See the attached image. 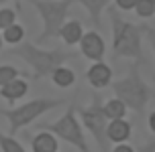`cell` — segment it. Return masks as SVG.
<instances>
[{
	"label": "cell",
	"instance_id": "cell-1",
	"mask_svg": "<svg viewBox=\"0 0 155 152\" xmlns=\"http://www.w3.org/2000/svg\"><path fill=\"white\" fill-rule=\"evenodd\" d=\"M8 53L15 55V57H21L33 69L37 79L39 77L53 75V71L63 67L65 61L78 57L76 53H68V51H63L59 47L57 49H41V47H37L35 43H29V41H23V43L15 45Z\"/></svg>",
	"mask_w": 155,
	"mask_h": 152
},
{
	"label": "cell",
	"instance_id": "cell-2",
	"mask_svg": "<svg viewBox=\"0 0 155 152\" xmlns=\"http://www.w3.org/2000/svg\"><path fill=\"white\" fill-rule=\"evenodd\" d=\"M108 14H110V23H112V49H114V55L141 61L143 59V51H141V30L143 29L120 18L116 8L112 6H108Z\"/></svg>",
	"mask_w": 155,
	"mask_h": 152
},
{
	"label": "cell",
	"instance_id": "cell-3",
	"mask_svg": "<svg viewBox=\"0 0 155 152\" xmlns=\"http://www.w3.org/2000/svg\"><path fill=\"white\" fill-rule=\"evenodd\" d=\"M112 89H114L116 99L123 101L124 107H131L133 112H139V114H143V110L147 107L149 99L153 98L149 85L141 79L137 65H131L129 75L118 79V81H114L112 83Z\"/></svg>",
	"mask_w": 155,
	"mask_h": 152
},
{
	"label": "cell",
	"instance_id": "cell-4",
	"mask_svg": "<svg viewBox=\"0 0 155 152\" xmlns=\"http://www.w3.org/2000/svg\"><path fill=\"white\" fill-rule=\"evenodd\" d=\"M37 8L39 16L43 20V33L39 35V43H47L51 39L59 37V30L65 24L70 6L76 0H27Z\"/></svg>",
	"mask_w": 155,
	"mask_h": 152
},
{
	"label": "cell",
	"instance_id": "cell-5",
	"mask_svg": "<svg viewBox=\"0 0 155 152\" xmlns=\"http://www.w3.org/2000/svg\"><path fill=\"white\" fill-rule=\"evenodd\" d=\"M63 104V99H49V98H41V99H33V101H27L25 106H18L15 110H0V114L8 120V126H10V134L15 136L16 132L25 126H29L31 122H35L39 116H43L45 112L53 110V107H59Z\"/></svg>",
	"mask_w": 155,
	"mask_h": 152
},
{
	"label": "cell",
	"instance_id": "cell-6",
	"mask_svg": "<svg viewBox=\"0 0 155 152\" xmlns=\"http://www.w3.org/2000/svg\"><path fill=\"white\" fill-rule=\"evenodd\" d=\"M43 128H45V132H51L55 138H61L65 142H70L71 146H76L80 152H92L90 146H88V142H86L84 130L80 126L76 114H74V107H70L59 120L51 122V124H47Z\"/></svg>",
	"mask_w": 155,
	"mask_h": 152
},
{
	"label": "cell",
	"instance_id": "cell-7",
	"mask_svg": "<svg viewBox=\"0 0 155 152\" xmlns=\"http://www.w3.org/2000/svg\"><path fill=\"white\" fill-rule=\"evenodd\" d=\"M80 116H82V122L84 126L88 128V132L94 136L96 144L100 146L102 152H110V142L106 138V126H108V120L102 112V106H100V95H94L92 104L86 107H80Z\"/></svg>",
	"mask_w": 155,
	"mask_h": 152
},
{
	"label": "cell",
	"instance_id": "cell-8",
	"mask_svg": "<svg viewBox=\"0 0 155 152\" xmlns=\"http://www.w3.org/2000/svg\"><path fill=\"white\" fill-rule=\"evenodd\" d=\"M80 51L90 61L102 63V57H104V41H102V37L96 30L84 33V37L80 39Z\"/></svg>",
	"mask_w": 155,
	"mask_h": 152
},
{
	"label": "cell",
	"instance_id": "cell-9",
	"mask_svg": "<svg viewBox=\"0 0 155 152\" xmlns=\"http://www.w3.org/2000/svg\"><path fill=\"white\" fill-rule=\"evenodd\" d=\"M88 81L92 87L96 89H102V87H106V85L112 81V69L106 65V63H94L92 67L88 69Z\"/></svg>",
	"mask_w": 155,
	"mask_h": 152
},
{
	"label": "cell",
	"instance_id": "cell-10",
	"mask_svg": "<svg viewBox=\"0 0 155 152\" xmlns=\"http://www.w3.org/2000/svg\"><path fill=\"white\" fill-rule=\"evenodd\" d=\"M106 138L110 144H118V142H127L131 138V124L127 120H112L106 126Z\"/></svg>",
	"mask_w": 155,
	"mask_h": 152
},
{
	"label": "cell",
	"instance_id": "cell-11",
	"mask_svg": "<svg viewBox=\"0 0 155 152\" xmlns=\"http://www.w3.org/2000/svg\"><path fill=\"white\" fill-rule=\"evenodd\" d=\"M27 91H29V83H27V81H23V79H12L10 83L0 87V95L6 99V101L15 104L16 99H21L23 95H27Z\"/></svg>",
	"mask_w": 155,
	"mask_h": 152
},
{
	"label": "cell",
	"instance_id": "cell-12",
	"mask_svg": "<svg viewBox=\"0 0 155 152\" xmlns=\"http://www.w3.org/2000/svg\"><path fill=\"white\" fill-rule=\"evenodd\" d=\"M76 2H80V4L90 12V20L94 23L96 29H100V24H102V20H100L102 10L110 4V0H76Z\"/></svg>",
	"mask_w": 155,
	"mask_h": 152
},
{
	"label": "cell",
	"instance_id": "cell-13",
	"mask_svg": "<svg viewBox=\"0 0 155 152\" xmlns=\"http://www.w3.org/2000/svg\"><path fill=\"white\" fill-rule=\"evenodd\" d=\"M59 37H61L68 45H76V43H80V39L84 37L82 23H80V20H68V23L61 26V30H59Z\"/></svg>",
	"mask_w": 155,
	"mask_h": 152
},
{
	"label": "cell",
	"instance_id": "cell-14",
	"mask_svg": "<svg viewBox=\"0 0 155 152\" xmlns=\"http://www.w3.org/2000/svg\"><path fill=\"white\" fill-rule=\"evenodd\" d=\"M33 152H57V138L51 132H39L33 138Z\"/></svg>",
	"mask_w": 155,
	"mask_h": 152
},
{
	"label": "cell",
	"instance_id": "cell-15",
	"mask_svg": "<svg viewBox=\"0 0 155 152\" xmlns=\"http://www.w3.org/2000/svg\"><path fill=\"white\" fill-rule=\"evenodd\" d=\"M102 112L106 116V120H124V114H127V107H124L123 101H118V99H110L106 101L104 106H102Z\"/></svg>",
	"mask_w": 155,
	"mask_h": 152
},
{
	"label": "cell",
	"instance_id": "cell-16",
	"mask_svg": "<svg viewBox=\"0 0 155 152\" xmlns=\"http://www.w3.org/2000/svg\"><path fill=\"white\" fill-rule=\"evenodd\" d=\"M51 77H53V83L59 85V87H70V85H74V81H76V73H74L70 67L55 69Z\"/></svg>",
	"mask_w": 155,
	"mask_h": 152
},
{
	"label": "cell",
	"instance_id": "cell-17",
	"mask_svg": "<svg viewBox=\"0 0 155 152\" xmlns=\"http://www.w3.org/2000/svg\"><path fill=\"white\" fill-rule=\"evenodd\" d=\"M25 39V29L21 26V24H12V26H8V29H4V33H2V41H6V43H10V45H18V43H23Z\"/></svg>",
	"mask_w": 155,
	"mask_h": 152
},
{
	"label": "cell",
	"instance_id": "cell-18",
	"mask_svg": "<svg viewBox=\"0 0 155 152\" xmlns=\"http://www.w3.org/2000/svg\"><path fill=\"white\" fill-rule=\"evenodd\" d=\"M0 148H2V152H27L15 136H6L2 132H0Z\"/></svg>",
	"mask_w": 155,
	"mask_h": 152
},
{
	"label": "cell",
	"instance_id": "cell-19",
	"mask_svg": "<svg viewBox=\"0 0 155 152\" xmlns=\"http://www.w3.org/2000/svg\"><path fill=\"white\" fill-rule=\"evenodd\" d=\"M18 75H21V71L16 67H10V65H0V87L2 85L10 83L12 79H18Z\"/></svg>",
	"mask_w": 155,
	"mask_h": 152
},
{
	"label": "cell",
	"instance_id": "cell-20",
	"mask_svg": "<svg viewBox=\"0 0 155 152\" xmlns=\"http://www.w3.org/2000/svg\"><path fill=\"white\" fill-rule=\"evenodd\" d=\"M135 12H137L141 18H149V16L155 14V4L151 0H139L137 6H135Z\"/></svg>",
	"mask_w": 155,
	"mask_h": 152
},
{
	"label": "cell",
	"instance_id": "cell-21",
	"mask_svg": "<svg viewBox=\"0 0 155 152\" xmlns=\"http://www.w3.org/2000/svg\"><path fill=\"white\" fill-rule=\"evenodd\" d=\"M15 20H16V12L12 8H0V29L2 30L12 26Z\"/></svg>",
	"mask_w": 155,
	"mask_h": 152
},
{
	"label": "cell",
	"instance_id": "cell-22",
	"mask_svg": "<svg viewBox=\"0 0 155 152\" xmlns=\"http://www.w3.org/2000/svg\"><path fill=\"white\" fill-rule=\"evenodd\" d=\"M137 2L139 0H116V6L120 8V10H133V8L137 6Z\"/></svg>",
	"mask_w": 155,
	"mask_h": 152
},
{
	"label": "cell",
	"instance_id": "cell-23",
	"mask_svg": "<svg viewBox=\"0 0 155 152\" xmlns=\"http://www.w3.org/2000/svg\"><path fill=\"white\" fill-rule=\"evenodd\" d=\"M135 152H155V136H153V138H149L145 144H141Z\"/></svg>",
	"mask_w": 155,
	"mask_h": 152
},
{
	"label": "cell",
	"instance_id": "cell-24",
	"mask_svg": "<svg viewBox=\"0 0 155 152\" xmlns=\"http://www.w3.org/2000/svg\"><path fill=\"white\" fill-rule=\"evenodd\" d=\"M143 30H147V39H149V43L153 47V53H155V29L153 26H143Z\"/></svg>",
	"mask_w": 155,
	"mask_h": 152
},
{
	"label": "cell",
	"instance_id": "cell-25",
	"mask_svg": "<svg viewBox=\"0 0 155 152\" xmlns=\"http://www.w3.org/2000/svg\"><path fill=\"white\" fill-rule=\"evenodd\" d=\"M112 152H135V150H133L129 144H118V146H114V150H112Z\"/></svg>",
	"mask_w": 155,
	"mask_h": 152
},
{
	"label": "cell",
	"instance_id": "cell-26",
	"mask_svg": "<svg viewBox=\"0 0 155 152\" xmlns=\"http://www.w3.org/2000/svg\"><path fill=\"white\" fill-rule=\"evenodd\" d=\"M149 128H151V132H153V136H155V112L149 116Z\"/></svg>",
	"mask_w": 155,
	"mask_h": 152
},
{
	"label": "cell",
	"instance_id": "cell-27",
	"mask_svg": "<svg viewBox=\"0 0 155 152\" xmlns=\"http://www.w3.org/2000/svg\"><path fill=\"white\" fill-rule=\"evenodd\" d=\"M2 43H4V41H2V35H0V49H2Z\"/></svg>",
	"mask_w": 155,
	"mask_h": 152
},
{
	"label": "cell",
	"instance_id": "cell-28",
	"mask_svg": "<svg viewBox=\"0 0 155 152\" xmlns=\"http://www.w3.org/2000/svg\"><path fill=\"white\" fill-rule=\"evenodd\" d=\"M4 2H8V0H0V4H4Z\"/></svg>",
	"mask_w": 155,
	"mask_h": 152
},
{
	"label": "cell",
	"instance_id": "cell-29",
	"mask_svg": "<svg viewBox=\"0 0 155 152\" xmlns=\"http://www.w3.org/2000/svg\"><path fill=\"white\" fill-rule=\"evenodd\" d=\"M151 2H153V4H155V0H151Z\"/></svg>",
	"mask_w": 155,
	"mask_h": 152
}]
</instances>
